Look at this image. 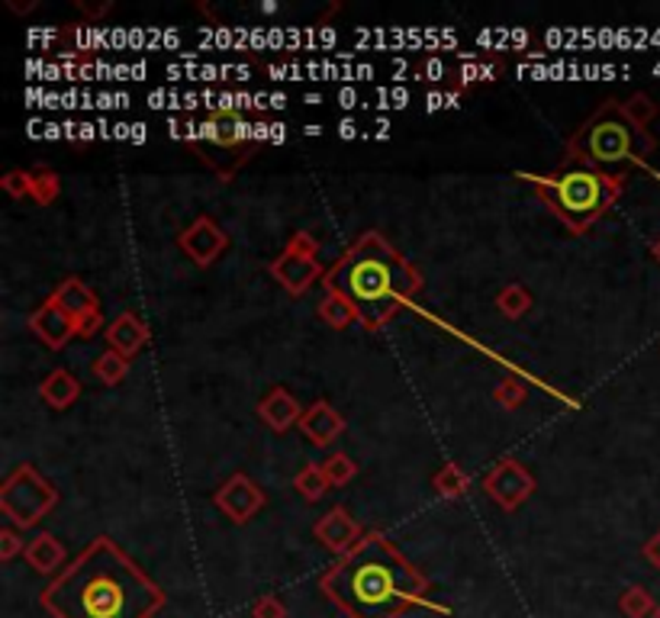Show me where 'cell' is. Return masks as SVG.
Masks as SVG:
<instances>
[{"mask_svg":"<svg viewBox=\"0 0 660 618\" xmlns=\"http://www.w3.org/2000/svg\"><path fill=\"white\" fill-rule=\"evenodd\" d=\"M181 251L197 264V268H209L226 248H229V236L223 232V226L209 216H197L181 236H177Z\"/></svg>","mask_w":660,"mask_h":618,"instance_id":"8fae6325","label":"cell"},{"mask_svg":"<svg viewBox=\"0 0 660 618\" xmlns=\"http://www.w3.org/2000/svg\"><path fill=\"white\" fill-rule=\"evenodd\" d=\"M432 487L442 499H457L470 490V477L457 467V464H445L435 477H432Z\"/></svg>","mask_w":660,"mask_h":618,"instance_id":"d4e9b609","label":"cell"},{"mask_svg":"<svg viewBox=\"0 0 660 618\" xmlns=\"http://www.w3.org/2000/svg\"><path fill=\"white\" fill-rule=\"evenodd\" d=\"M365 529L348 516V509L345 506H335L329 509L316 525H313V538L323 544V547H329L332 554H351L361 541H365Z\"/></svg>","mask_w":660,"mask_h":618,"instance_id":"7c38bea8","label":"cell"},{"mask_svg":"<svg viewBox=\"0 0 660 618\" xmlns=\"http://www.w3.org/2000/svg\"><path fill=\"white\" fill-rule=\"evenodd\" d=\"M271 278L288 290L290 296H300L313 288L323 274V258H320V239L310 232H293L288 248L271 261Z\"/></svg>","mask_w":660,"mask_h":618,"instance_id":"ba28073f","label":"cell"},{"mask_svg":"<svg viewBox=\"0 0 660 618\" xmlns=\"http://www.w3.org/2000/svg\"><path fill=\"white\" fill-rule=\"evenodd\" d=\"M30 332L40 338L45 348H52V351L65 348V345L78 335V332H75V319H72L52 296L30 316Z\"/></svg>","mask_w":660,"mask_h":618,"instance_id":"4fadbf2b","label":"cell"},{"mask_svg":"<svg viewBox=\"0 0 660 618\" xmlns=\"http://www.w3.org/2000/svg\"><path fill=\"white\" fill-rule=\"evenodd\" d=\"M75 7H78V13L90 17V20H97V17H107V13L113 10V3H84V0H75Z\"/></svg>","mask_w":660,"mask_h":618,"instance_id":"d590c367","label":"cell"},{"mask_svg":"<svg viewBox=\"0 0 660 618\" xmlns=\"http://www.w3.org/2000/svg\"><path fill=\"white\" fill-rule=\"evenodd\" d=\"M496 310L506 319H522L532 310V293H529L526 284H506V288L496 293Z\"/></svg>","mask_w":660,"mask_h":618,"instance_id":"7402d4cb","label":"cell"},{"mask_svg":"<svg viewBox=\"0 0 660 618\" xmlns=\"http://www.w3.org/2000/svg\"><path fill=\"white\" fill-rule=\"evenodd\" d=\"M40 397L45 406H52L55 412L68 410L78 397H82V383L72 377V373L65 371V368H58V371H52L45 380L40 383Z\"/></svg>","mask_w":660,"mask_h":618,"instance_id":"d6986e66","label":"cell"},{"mask_svg":"<svg viewBox=\"0 0 660 618\" xmlns=\"http://www.w3.org/2000/svg\"><path fill=\"white\" fill-rule=\"evenodd\" d=\"M300 432L316 445V448H329L332 442L345 432V415L335 410L326 400H316L300 419Z\"/></svg>","mask_w":660,"mask_h":618,"instance_id":"5bb4252c","label":"cell"},{"mask_svg":"<svg viewBox=\"0 0 660 618\" xmlns=\"http://www.w3.org/2000/svg\"><path fill=\"white\" fill-rule=\"evenodd\" d=\"M320 589L348 618H403L415 606L448 612L432 603L429 577L383 532H368L351 554L320 577Z\"/></svg>","mask_w":660,"mask_h":618,"instance_id":"7a4b0ae2","label":"cell"},{"mask_svg":"<svg viewBox=\"0 0 660 618\" xmlns=\"http://www.w3.org/2000/svg\"><path fill=\"white\" fill-rule=\"evenodd\" d=\"M625 171L613 174L583 165H561L544 177H532L538 197L574 236H583L609 213L625 191Z\"/></svg>","mask_w":660,"mask_h":618,"instance_id":"5b68a950","label":"cell"},{"mask_svg":"<svg viewBox=\"0 0 660 618\" xmlns=\"http://www.w3.org/2000/svg\"><path fill=\"white\" fill-rule=\"evenodd\" d=\"M323 470H326V480L332 487H345L358 477V464L348 457V454H332L323 460Z\"/></svg>","mask_w":660,"mask_h":618,"instance_id":"4dcf8cb0","label":"cell"},{"mask_svg":"<svg viewBox=\"0 0 660 618\" xmlns=\"http://www.w3.org/2000/svg\"><path fill=\"white\" fill-rule=\"evenodd\" d=\"M621 113L628 123H635L638 129H648L651 120L658 117V104L648 94H631L628 100H621Z\"/></svg>","mask_w":660,"mask_h":618,"instance_id":"83f0119b","label":"cell"},{"mask_svg":"<svg viewBox=\"0 0 660 618\" xmlns=\"http://www.w3.org/2000/svg\"><path fill=\"white\" fill-rule=\"evenodd\" d=\"M52 300H55L72 319H82V316H90V313L100 310L97 293L87 288L82 278H65L58 288L52 290Z\"/></svg>","mask_w":660,"mask_h":618,"instance_id":"ac0fdd59","label":"cell"},{"mask_svg":"<svg viewBox=\"0 0 660 618\" xmlns=\"http://www.w3.org/2000/svg\"><path fill=\"white\" fill-rule=\"evenodd\" d=\"M104 329V313L97 310V313H90V316H82V319H75V332L82 335V338H94L97 332Z\"/></svg>","mask_w":660,"mask_h":618,"instance_id":"e575fe53","label":"cell"},{"mask_svg":"<svg viewBox=\"0 0 660 618\" xmlns=\"http://www.w3.org/2000/svg\"><path fill=\"white\" fill-rule=\"evenodd\" d=\"M0 187L13 197V200H26L33 197V171H23V167H13L0 177Z\"/></svg>","mask_w":660,"mask_h":618,"instance_id":"1f68e13d","label":"cell"},{"mask_svg":"<svg viewBox=\"0 0 660 618\" xmlns=\"http://www.w3.org/2000/svg\"><path fill=\"white\" fill-rule=\"evenodd\" d=\"M26 564L36 571V574H42V577H58L62 571H65V561H68V554H65V544L58 541L55 535H48V532H42V535H36L30 544H26Z\"/></svg>","mask_w":660,"mask_h":618,"instance_id":"2e32d148","label":"cell"},{"mask_svg":"<svg viewBox=\"0 0 660 618\" xmlns=\"http://www.w3.org/2000/svg\"><path fill=\"white\" fill-rule=\"evenodd\" d=\"M654 609H658V603L645 586H628L621 593L619 612L625 618H654Z\"/></svg>","mask_w":660,"mask_h":618,"instance_id":"484cf974","label":"cell"},{"mask_svg":"<svg viewBox=\"0 0 660 618\" xmlns=\"http://www.w3.org/2000/svg\"><path fill=\"white\" fill-rule=\"evenodd\" d=\"M58 194H62L58 174L48 171V167H36V171H33V197H30V200H36L40 206H52L58 200Z\"/></svg>","mask_w":660,"mask_h":618,"instance_id":"f546056e","label":"cell"},{"mask_svg":"<svg viewBox=\"0 0 660 618\" xmlns=\"http://www.w3.org/2000/svg\"><path fill=\"white\" fill-rule=\"evenodd\" d=\"M329 480H326V470H323V464H306L296 477H293V490L303 496V499H310V502H320L323 496L329 494Z\"/></svg>","mask_w":660,"mask_h":618,"instance_id":"603a6c76","label":"cell"},{"mask_svg":"<svg viewBox=\"0 0 660 618\" xmlns=\"http://www.w3.org/2000/svg\"><path fill=\"white\" fill-rule=\"evenodd\" d=\"M58 506V490L48 484L33 464H20L0 484V512L13 529H36L42 519Z\"/></svg>","mask_w":660,"mask_h":618,"instance_id":"52a82bcc","label":"cell"},{"mask_svg":"<svg viewBox=\"0 0 660 618\" xmlns=\"http://www.w3.org/2000/svg\"><path fill=\"white\" fill-rule=\"evenodd\" d=\"M484 490H487V496L494 499L499 509L516 512L529 496L535 494V477H532V470L526 464L506 457V460H499L494 470L484 477Z\"/></svg>","mask_w":660,"mask_h":618,"instance_id":"9c48e42d","label":"cell"},{"mask_svg":"<svg viewBox=\"0 0 660 618\" xmlns=\"http://www.w3.org/2000/svg\"><path fill=\"white\" fill-rule=\"evenodd\" d=\"M251 618H288V606H284L274 593H268V596H261V599L255 603Z\"/></svg>","mask_w":660,"mask_h":618,"instance_id":"836d02e7","label":"cell"},{"mask_svg":"<svg viewBox=\"0 0 660 618\" xmlns=\"http://www.w3.org/2000/svg\"><path fill=\"white\" fill-rule=\"evenodd\" d=\"M494 400L502 406V410H519L526 400H529V383L522 380V377H516V373H509V377H502L499 380V387L494 390Z\"/></svg>","mask_w":660,"mask_h":618,"instance_id":"4316f807","label":"cell"},{"mask_svg":"<svg viewBox=\"0 0 660 618\" xmlns=\"http://www.w3.org/2000/svg\"><path fill=\"white\" fill-rule=\"evenodd\" d=\"M17 554H26V541L20 538V529L7 525V529H0V561L10 564Z\"/></svg>","mask_w":660,"mask_h":618,"instance_id":"d6a6232c","label":"cell"},{"mask_svg":"<svg viewBox=\"0 0 660 618\" xmlns=\"http://www.w3.org/2000/svg\"><path fill=\"white\" fill-rule=\"evenodd\" d=\"M502 58L499 55H470L457 65V87L467 90L470 84L496 82L502 75Z\"/></svg>","mask_w":660,"mask_h":618,"instance_id":"ffe728a7","label":"cell"},{"mask_svg":"<svg viewBox=\"0 0 660 618\" xmlns=\"http://www.w3.org/2000/svg\"><path fill=\"white\" fill-rule=\"evenodd\" d=\"M651 258H658V264H660V236L651 242Z\"/></svg>","mask_w":660,"mask_h":618,"instance_id":"74e56055","label":"cell"},{"mask_svg":"<svg viewBox=\"0 0 660 618\" xmlns=\"http://www.w3.org/2000/svg\"><path fill=\"white\" fill-rule=\"evenodd\" d=\"M165 603V589L107 535L94 538L40 593L52 618H155Z\"/></svg>","mask_w":660,"mask_h":618,"instance_id":"6da1fadb","label":"cell"},{"mask_svg":"<svg viewBox=\"0 0 660 618\" xmlns=\"http://www.w3.org/2000/svg\"><path fill=\"white\" fill-rule=\"evenodd\" d=\"M645 557H648V564L660 574V529L645 541Z\"/></svg>","mask_w":660,"mask_h":618,"instance_id":"8d00e7d4","label":"cell"},{"mask_svg":"<svg viewBox=\"0 0 660 618\" xmlns=\"http://www.w3.org/2000/svg\"><path fill=\"white\" fill-rule=\"evenodd\" d=\"M654 149H658V142L648 129H638V126L625 120L621 100H606L567 139L564 165H583L619 174V167L648 162V155Z\"/></svg>","mask_w":660,"mask_h":618,"instance_id":"277c9868","label":"cell"},{"mask_svg":"<svg viewBox=\"0 0 660 618\" xmlns=\"http://www.w3.org/2000/svg\"><path fill=\"white\" fill-rule=\"evenodd\" d=\"M90 371H94V377H97L104 387H117L126 373H129V358H123L120 351H113V348H110V351H104V355H97V358H94Z\"/></svg>","mask_w":660,"mask_h":618,"instance_id":"cb8c5ba5","label":"cell"},{"mask_svg":"<svg viewBox=\"0 0 660 618\" xmlns=\"http://www.w3.org/2000/svg\"><path fill=\"white\" fill-rule=\"evenodd\" d=\"M187 145L223 184H229L255 155L258 135L239 110H213L204 123L187 126Z\"/></svg>","mask_w":660,"mask_h":618,"instance_id":"8992f818","label":"cell"},{"mask_svg":"<svg viewBox=\"0 0 660 618\" xmlns=\"http://www.w3.org/2000/svg\"><path fill=\"white\" fill-rule=\"evenodd\" d=\"M415 78H419V82L452 84V87H457V65H452L448 58H435V55H432V58L419 62Z\"/></svg>","mask_w":660,"mask_h":618,"instance_id":"f1b7e54d","label":"cell"},{"mask_svg":"<svg viewBox=\"0 0 660 618\" xmlns=\"http://www.w3.org/2000/svg\"><path fill=\"white\" fill-rule=\"evenodd\" d=\"M316 313H320V319H323L329 329H348L351 323H358V313H355V306H351L345 296L329 293V290H326V296L320 300Z\"/></svg>","mask_w":660,"mask_h":618,"instance_id":"44dd1931","label":"cell"},{"mask_svg":"<svg viewBox=\"0 0 660 618\" xmlns=\"http://www.w3.org/2000/svg\"><path fill=\"white\" fill-rule=\"evenodd\" d=\"M107 341L113 351H120L123 358L132 361V355L149 341V326L136 316V313H120L110 326H107Z\"/></svg>","mask_w":660,"mask_h":618,"instance_id":"e0dca14e","label":"cell"},{"mask_svg":"<svg viewBox=\"0 0 660 618\" xmlns=\"http://www.w3.org/2000/svg\"><path fill=\"white\" fill-rule=\"evenodd\" d=\"M303 406L296 403V397L284 387H271L261 400H258V415L274 429V432H288L293 425H300Z\"/></svg>","mask_w":660,"mask_h":618,"instance_id":"9a60e30c","label":"cell"},{"mask_svg":"<svg viewBox=\"0 0 660 618\" xmlns=\"http://www.w3.org/2000/svg\"><path fill=\"white\" fill-rule=\"evenodd\" d=\"M654 618H660V603H658V609H654Z\"/></svg>","mask_w":660,"mask_h":618,"instance_id":"f35d334b","label":"cell"},{"mask_svg":"<svg viewBox=\"0 0 660 618\" xmlns=\"http://www.w3.org/2000/svg\"><path fill=\"white\" fill-rule=\"evenodd\" d=\"M323 284L355 306L365 329L377 332L422 290V274L380 232H365L326 271Z\"/></svg>","mask_w":660,"mask_h":618,"instance_id":"3957f363","label":"cell"},{"mask_svg":"<svg viewBox=\"0 0 660 618\" xmlns=\"http://www.w3.org/2000/svg\"><path fill=\"white\" fill-rule=\"evenodd\" d=\"M264 490L246 477V474H232L219 490H216V506H219V512L229 519V522H236V525H246L251 522L261 509H264Z\"/></svg>","mask_w":660,"mask_h":618,"instance_id":"30bf717a","label":"cell"}]
</instances>
